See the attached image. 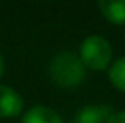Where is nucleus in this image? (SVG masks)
Wrapping results in <instances>:
<instances>
[{"label":"nucleus","mask_w":125,"mask_h":123,"mask_svg":"<svg viewBox=\"0 0 125 123\" xmlns=\"http://www.w3.org/2000/svg\"><path fill=\"white\" fill-rule=\"evenodd\" d=\"M49 76L60 89H74L85 78V67L78 54L71 51H62L54 54L49 63Z\"/></svg>","instance_id":"f257e3e1"},{"label":"nucleus","mask_w":125,"mask_h":123,"mask_svg":"<svg viewBox=\"0 0 125 123\" xmlns=\"http://www.w3.org/2000/svg\"><path fill=\"white\" fill-rule=\"evenodd\" d=\"M78 58L85 69L105 71L113 63V47L107 38L100 35H91L82 42Z\"/></svg>","instance_id":"f03ea898"},{"label":"nucleus","mask_w":125,"mask_h":123,"mask_svg":"<svg viewBox=\"0 0 125 123\" xmlns=\"http://www.w3.org/2000/svg\"><path fill=\"white\" fill-rule=\"evenodd\" d=\"M24 100L16 91L7 85H0V118H15L22 112Z\"/></svg>","instance_id":"7ed1b4c3"},{"label":"nucleus","mask_w":125,"mask_h":123,"mask_svg":"<svg viewBox=\"0 0 125 123\" xmlns=\"http://www.w3.org/2000/svg\"><path fill=\"white\" fill-rule=\"evenodd\" d=\"M113 116V109L109 105H87L76 112L73 123H107Z\"/></svg>","instance_id":"20e7f679"},{"label":"nucleus","mask_w":125,"mask_h":123,"mask_svg":"<svg viewBox=\"0 0 125 123\" xmlns=\"http://www.w3.org/2000/svg\"><path fill=\"white\" fill-rule=\"evenodd\" d=\"M98 9L111 24H125V0H100Z\"/></svg>","instance_id":"39448f33"},{"label":"nucleus","mask_w":125,"mask_h":123,"mask_svg":"<svg viewBox=\"0 0 125 123\" xmlns=\"http://www.w3.org/2000/svg\"><path fill=\"white\" fill-rule=\"evenodd\" d=\"M22 123H63V120L53 109L44 107V105H36V107H31L24 114Z\"/></svg>","instance_id":"423d86ee"},{"label":"nucleus","mask_w":125,"mask_h":123,"mask_svg":"<svg viewBox=\"0 0 125 123\" xmlns=\"http://www.w3.org/2000/svg\"><path fill=\"white\" fill-rule=\"evenodd\" d=\"M109 80L111 83L118 89V91L125 92V56L118 58L111 63L109 67Z\"/></svg>","instance_id":"0eeeda50"},{"label":"nucleus","mask_w":125,"mask_h":123,"mask_svg":"<svg viewBox=\"0 0 125 123\" xmlns=\"http://www.w3.org/2000/svg\"><path fill=\"white\" fill-rule=\"evenodd\" d=\"M107 123H125V111H120V112H113V116L109 118Z\"/></svg>","instance_id":"6e6552de"},{"label":"nucleus","mask_w":125,"mask_h":123,"mask_svg":"<svg viewBox=\"0 0 125 123\" xmlns=\"http://www.w3.org/2000/svg\"><path fill=\"white\" fill-rule=\"evenodd\" d=\"M2 73H4V56L0 53V76H2Z\"/></svg>","instance_id":"1a4fd4ad"}]
</instances>
